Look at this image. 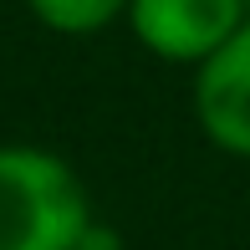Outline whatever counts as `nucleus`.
I'll return each instance as SVG.
<instances>
[{
    "label": "nucleus",
    "instance_id": "f257e3e1",
    "mask_svg": "<svg viewBox=\"0 0 250 250\" xmlns=\"http://www.w3.org/2000/svg\"><path fill=\"white\" fill-rule=\"evenodd\" d=\"M92 204L66 158L31 143L0 148V250H77Z\"/></svg>",
    "mask_w": 250,
    "mask_h": 250
},
{
    "label": "nucleus",
    "instance_id": "f03ea898",
    "mask_svg": "<svg viewBox=\"0 0 250 250\" xmlns=\"http://www.w3.org/2000/svg\"><path fill=\"white\" fill-rule=\"evenodd\" d=\"M245 0H128V26L164 62H204L240 31Z\"/></svg>",
    "mask_w": 250,
    "mask_h": 250
},
{
    "label": "nucleus",
    "instance_id": "7ed1b4c3",
    "mask_svg": "<svg viewBox=\"0 0 250 250\" xmlns=\"http://www.w3.org/2000/svg\"><path fill=\"white\" fill-rule=\"evenodd\" d=\"M194 118L214 148L250 158V16L225 46L199 62L194 77Z\"/></svg>",
    "mask_w": 250,
    "mask_h": 250
},
{
    "label": "nucleus",
    "instance_id": "20e7f679",
    "mask_svg": "<svg viewBox=\"0 0 250 250\" xmlns=\"http://www.w3.org/2000/svg\"><path fill=\"white\" fill-rule=\"evenodd\" d=\"M26 5L56 36H97L118 16H128V0H26Z\"/></svg>",
    "mask_w": 250,
    "mask_h": 250
},
{
    "label": "nucleus",
    "instance_id": "39448f33",
    "mask_svg": "<svg viewBox=\"0 0 250 250\" xmlns=\"http://www.w3.org/2000/svg\"><path fill=\"white\" fill-rule=\"evenodd\" d=\"M77 250H123V240L107 230V225H97V220H92V225L82 230V240H77Z\"/></svg>",
    "mask_w": 250,
    "mask_h": 250
}]
</instances>
